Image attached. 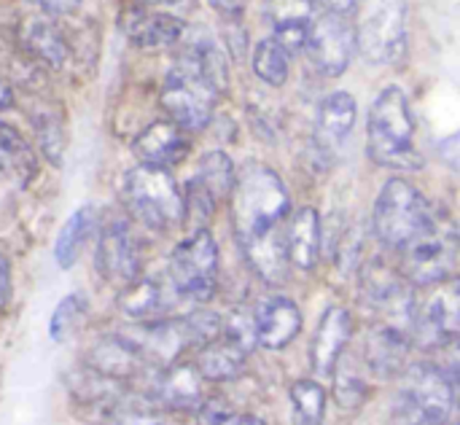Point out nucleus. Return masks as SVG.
I'll list each match as a JSON object with an SVG mask.
<instances>
[{"label":"nucleus","mask_w":460,"mask_h":425,"mask_svg":"<svg viewBox=\"0 0 460 425\" xmlns=\"http://www.w3.org/2000/svg\"><path fill=\"white\" fill-rule=\"evenodd\" d=\"M0 173H3V162H0Z\"/></svg>","instance_id":"obj_41"},{"label":"nucleus","mask_w":460,"mask_h":425,"mask_svg":"<svg viewBox=\"0 0 460 425\" xmlns=\"http://www.w3.org/2000/svg\"><path fill=\"white\" fill-rule=\"evenodd\" d=\"M326 388L318 380H296L291 385V404L302 425H323L326 418Z\"/></svg>","instance_id":"obj_32"},{"label":"nucleus","mask_w":460,"mask_h":425,"mask_svg":"<svg viewBox=\"0 0 460 425\" xmlns=\"http://www.w3.org/2000/svg\"><path fill=\"white\" fill-rule=\"evenodd\" d=\"M358 3H361V0H318V5H321V8H326V11H337V13H350Z\"/></svg>","instance_id":"obj_37"},{"label":"nucleus","mask_w":460,"mask_h":425,"mask_svg":"<svg viewBox=\"0 0 460 425\" xmlns=\"http://www.w3.org/2000/svg\"><path fill=\"white\" fill-rule=\"evenodd\" d=\"M86 369L100 377L119 380V383H127L146 372H154L124 334H111V337L97 340L86 353Z\"/></svg>","instance_id":"obj_19"},{"label":"nucleus","mask_w":460,"mask_h":425,"mask_svg":"<svg viewBox=\"0 0 460 425\" xmlns=\"http://www.w3.org/2000/svg\"><path fill=\"white\" fill-rule=\"evenodd\" d=\"M94 267L105 283L124 288L140 275V243L124 218H111L100 235L94 248Z\"/></svg>","instance_id":"obj_12"},{"label":"nucleus","mask_w":460,"mask_h":425,"mask_svg":"<svg viewBox=\"0 0 460 425\" xmlns=\"http://www.w3.org/2000/svg\"><path fill=\"white\" fill-rule=\"evenodd\" d=\"M329 380L334 383V402L342 410H358L369 399V380H367L361 364L345 353L337 359Z\"/></svg>","instance_id":"obj_27"},{"label":"nucleus","mask_w":460,"mask_h":425,"mask_svg":"<svg viewBox=\"0 0 460 425\" xmlns=\"http://www.w3.org/2000/svg\"><path fill=\"white\" fill-rule=\"evenodd\" d=\"M167 278L186 302L205 305L218 288V245L208 229H191L170 253Z\"/></svg>","instance_id":"obj_9"},{"label":"nucleus","mask_w":460,"mask_h":425,"mask_svg":"<svg viewBox=\"0 0 460 425\" xmlns=\"http://www.w3.org/2000/svg\"><path fill=\"white\" fill-rule=\"evenodd\" d=\"M367 148L369 159L388 170H420L423 159L415 148V119L410 111V100L399 86L383 89L367 121Z\"/></svg>","instance_id":"obj_3"},{"label":"nucleus","mask_w":460,"mask_h":425,"mask_svg":"<svg viewBox=\"0 0 460 425\" xmlns=\"http://www.w3.org/2000/svg\"><path fill=\"white\" fill-rule=\"evenodd\" d=\"M353 43L369 65H394L407 49V3L361 0L353 8Z\"/></svg>","instance_id":"obj_6"},{"label":"nucleus","mask_w":460,"mask_h":425,"mask_svg":"<svg viewBox=\"0 0 460 425\" xmlns=\"http://www.w3.org/2000/svg\"><path fill=\"white\" fill-rule=\"evenodd\" d=\"M318 11V0H264V16L275 32L272 38L288 51H302L305 35Z\"/></svg>","instance_id":"obj_24"},{"label":"nucleus","mask_w":460,"mask_h":425,"mask_svg":"<svg viewBox=\"0 0 460 425\" xmlns=\"http://www.w3.org/2000/svg\"><path fill=\"white\" fill-rule=\"evenodd\" d=\"M253 73L270 84V86H283L291 73V51L278 43L275 38H261L253 49Z\"/></svg>","instance_id":"obj_28"},{"label":"nucleus","mask_w":460,"mask_h":425,"mask_svg":"<svg viewBox=\"0 0 460 425\" xmlns=\"http://www.w3.org/2000/svg\"><path fill=\"white\" fill-rule=\"evenodd\" d=\"M221 16H229V19H237L240 13H243V8H245V3L248 0H208Z\"/></svg>","instance_id":"obj_36"},{"label":"nucleus","mask_w":460,"mask_h":425,"mask_svg":"<svg viewBox=\"0 0 460 425\" xmlns=\"http://www.w3.org/2000/svg\"><path fill=\"white\" fill-rule=\"evenodd\" d=\"M234 425H267L261 418H256V415H237V423Z\"/></svg>","instance_id":"obj_40"},{"label":"nucleus","mask_w":460,"mask_h":425,"mask_svg":"<svg viewBox=\"0 0 460 425\" xmlns=\"http://www.w3.org/2000/svg\"><path fill=\"white\" fill-rule=\"evenodd\" d=\"M86 313H89V302L81 291L75 294H67L65 299H59V305L54 307L51 318H49V340L62 345L67 342L86 321Z\"/></svg>","instance_id":"obj_30"},{"label":"nucleus","mask_w":460,"mask_h":425,"mask_svg":"<svg viewBox=\"0 0 460 425\" xmlns=\"http://www.w3.org/2000/svg\"><path fill=\"white\" fill-rule=\"evenodd\" d=\"M94 229H97V210H94L92 205L78 208V210L65 221V226H62L59 235H57V243H54V261H57L62 270H70V267L78 261V256H81V251H84V245L89 243V237H92Z\"/></svg>","instance_id":"obj_26"},{"label":"nucleus","mask_w":460,"mask_h":425,"mask_svg":"<svg viewBox=\"0 0 460 425\" xmlns=\"http://www.w3.org/2000/svg\"><path fill=\"white\" fill-rule=\"evenodd\" d=\"M396 256H399V275L410 286L431 288L437 283H445L456 278V267H458L456 226L439 216L431 229H426L402 251H396Z\"/></svg>","instance_id":"obj_8"},{"label":"nucleus","mask_w":460,"mask_h":425,"mask_svg":"<svg viewBox=\"0 0 460 425\" xmlns=\"http://www.w3.org/2000/svg\"><path fill=\"white\" fill-rule=\"evenodd\" d=\"M434 291L418 305H412V321H410V337L415 345L426 350L447 348L458 340L460 326V302L458 280L450 278L445 283L431 286Z\"/></svg>","instance_id":"obj_10"},{"label":"nucleus","mask_w":460,"mask_h":425,"mask_svg":"<svg viewBox=\"0 0 460 425\" xmlns=\"http://www.w3.org/2000/svg\"><path fill=\"white\" fill-rule=\"evenodd\" d=\"M410 348H412L410 329H404L399 323L380 321L377 326H372L367 345H364L367 369L380 377H396L404 372Z\"/></svg>","instance_id":"obj_22"},{"label":"nucleus","mask_w":460,"mask_h":425,"mask_svg":"<svg viewBox=\"0 0 460 425\" xmlns=\"http://www.w3.org/2000/svg\"><path fill=\"white\" fill-rule=\"evenodd\" d=\"M13 105V92H11V86L0 78V111H8Z\"/></svg>","instance_id":"obj_38"},{"label":"nucleus","mask_w":460,"mask_h":425,"mask_svg":"<svg viewBox=\"0 0 460 425\" xmlns=\"http://www.w3.org/2000/svg\"><path fill=\"white\" fill-rule=\"evenodd\" d=\"M229 202L234 237L245 261L264 283L280 286L288 278L283 232L291 216V197L286 183L272 167L248 162L234 173Z\"/></svg>","instance_id":"obj_1"},{"label":"nucleus","mask_w":460,"mask_h":425,"mask_svg":"<svg viewBox=\"0 0 460 425\" xmlns=\"http://www.w3.org/2000/svg\"><path fill=\"white\" fill-rule=\"evenodd\" d=\"M191 151V137L186 129L172 124L170 119L148 124L132 143V154L137 156L140 164H154V167H175L181 164Z\"/></svg>","instance_id":"obj_18"},{"label":"nucleus","mask_w":460,"mask_h":425,"mask_svg":"<svg viewBox=\"0 0 460 425\" xmlns=\"http://www.w3.org/2000/svg\"><path fill=\"white\" fill-rule=\"evenodd\" d=\"M0 154L5 156V164L19 175L22 183L32 181V175H35V154H32L30 143L24 140V135L16 132L8 124H0Z\"/></svg>","instance_id":"obj_33"},{"label":"nucleus","mask_w":460,"mask_h":425,"mask_svg":"<svg viewBox=\"0 0 460 425\" xmlns=\"http://www.w3.org/2000/svg\"><path fill=\"white\" fill-rule=\"evenodd\" d=\"M234 162L229 159V154L224 151H210L199 159V167L194 173V178L213 194V199L221 205L224 199H229L232 186H234Z\"/></svg>","instance_id":"obj_29"},{"label":"nucleus","mask_w":460,"mask_h":425,"mask_svg":"<svg viewBox=\"0 0 460 425\" xmlns=\"http://www.w3.org/2000/svg\"><path fill=\"white\" fill-rule=\"evenodd\" d=\"M178 302L181 294L167 275H137L129 286L121 288V310L137 323L170 318Z\"/></svg>","instance_id":"obj_16"},{"label":"nucleus","mask_w":460,"mask_h":425,"mask_svg":"<svg viewBox=\"0 0 460 425\" xmlns=\"http://www.w3.org/2000/svg\"><path fill=\"white\" fill-rule=\"evenodd\" d=\"M8 299H11V264L0 253V310L8 305Z\"/></svg>","instance_id":"obj_35"},{"label":"nucleus","mask_w":460,"mask_h":425,"mask_svg":"<svg viewBox=\"0 0 460 425\" xmlns=\"http://www.w3.org/2000/svg\"><path fill=\"white\" fill-rule=\"evenodd\" d=\"M439 213L423 197L418 186L404 178H391L375 199L372 208V232L388 251H402L418 235L437 224Z\"/></svg>","instance_id":"obj_4"},{"label":"nucleus","mask_w":460,"mask_h":425,"mask_svg":"<svg viewBox=\"0 0 460 425\" xmlns=\"http://www.w3.org/2000/svg\"><path fill=\"white\" fill-rule=\"evenodd\" d=\"M248 356H251L248 348H243L240 342H234L221 332L216 340H210L205 348L197 350L194 369L202 375L205 383H232L245 372Z\"/></svg>","instance_id":"obj_25"},{"label":"nucleus","mask_w":460,"mask_h":425,"mask_svg":"<svg viewBox=\"0 0 460 425\" xmlns=\"http://www.w3.org/2000/svg\"><path fill=\"white\" fill-rule=\"evenodd\" d=\"M175 46L178 59L162 84L159 105L181 129L199 132L210 124L216 102L226 89V57L218 40L189 27Z\"/></svg>","instance_id":"obj_2"},{"label":"nucleus","mask_w":460,"mask_h":425,"mask_svg":"<svg viewBox=\"0 0 460 425\" xmlns=\"http://www.w3.org/2000/svg\"><path fill=\"white\" fill-rule=\"evenodd\" d=\"M302 51L307 54L310 67L318 70L321 75H326V78L342 75L356 51L353 24L348 22V13L321 8L305 35Z\"/></svg>","instance_id":"obj_11"},{"label":"nucleus","mask_w":460,"mask_h":425,"mask_svg":"<svg viewBox=\"0 0 460 425\" xmlns=\"http://www.w3.org/2000/svg\"><path fill=\"white\" fill-rule=\"evenodd\" d=\"M135 3L151 5V8H172V5H178V3H183V0H135Z\"/></svg>","instance_id":"obj_39"},{"label":"nucleus","mask_w":460,"mask_h":425,"mask_svg":"<svg viewBox=\"0 0 460 425\" xmlns=\"http://www.w3.org/2000/svg\"><path fill=\"white\" fill-rule=\"evenodd\" d=\"M253 337L256 345L267 348V350H283L288 348L299 332H302V310L294 299L288 297H264L253 315Z\"/></svg>","instance_id":"obj_15"},{"label":"nucleus","mask_w":460,"mask_h":425,"mask_svg":"<svg viewBox=\"0 0 460 425\" xmlns=\"http://www.w3.org/2000/svg\"><path fill=\"white\" fill-rule=\"evenodd\" d=\"M16 40L30 59L49 70H62L70 59V46L62 27L46 16H27L16 24Z\"/></svg>","instance_id":"obj_17"},{"label":"nucleus","mask_w":460,"mask_h":425,"mask_svg":"<svg viewBox=\"0 0 460 425\" xmlns=\"http://www.w3.org/2000/svg\"><path fill=\"white\" fill-rule=\"evenodd\" d=\"M404 425H450L456 410V380L437 364H415L404 372L394 404Z\"/></svg>","instance_id":"obj_7"},{"label":"nucleus","mask_w":460,"mask_h":425,"mask_svg":"<svg viewBox=\"0 0 460 425\" xmlns=\"http://www.w3.org/2000/svg\"><path fill=\"white\" fill-rule=\"evenodd\" d=\"M32 127H35V137H38V146L46 154V159L51 164H62V154H65V143H67L62 113L54 111V108L35 111L32 113Z\"/></svg>","instance_id":"obj_31"},{"label":"nucleus","mask_w":460,"mask_h":425,"mask_svg":"<svg viewBox=\"0 0 460 425\" xmlns=\"http://www.w3.org/2000/svg\"><path fill=\"white\" fill-rule=\"evenodd\" d=\"M356 127V100L348 92H332L323 97L318 105V119H315V132H313V146L315 151L329 159L340 151V146L348 140V135Z\"/></svg>","instance_id":"obj_23"},{"label":"nucleus","mask_w":460,"mask_h":425,"mask_svg":"<svg viewBox=\"0 0 460 425\" xmlns=\"http://www.w3.org/2000/svg\"><path fill=\"white\" fill-rule=\"evenodd\" d=\"M151 402L172 412H197L210 396L205 394V380L194 364L175 361L170 367L154 369Z\"/></svg>","instance_id":"obj_14"},{"label":"nucleus","mask_w":460,"mask_h":425,"mask_svg":"<svg viewBox=\"0 0 460 425\" xmlns=\"http://www.w3.org/2000/svg\"><path fill=\"white\" fill-rule=\"evenodd\" d=\"M124 205L146 229L167 232L183 224V194L164 167L137 164L124 178Z\"/></svg>","instance_id":"obj_5"},{"label":"nucleus","mask_w":460,"mask_h":425,"mask_svg":"<svg viewBox=\"0 0 460 425\" xmlns=\"http://www.w3.org/2000/svg\"><path fill=\"white\" fill-rule=\"evenodd\" d=\"M283 248L288 267L313 272L323 253V224L315 208H299L288 216L283 232Z\"/></svg>","instance_id":"obj_20"},{"label":"nucleus","mask_w":460,"mask_h":425,"mask_svg":"<svg viewBox=\"0 0 460 425\" xmlns=\"http://www.w3.org/2000/svg\"><path fill=\"white\" fill-rule=\"evenodd\" d=\"M27 3H32L35 8H40L49 16H67L73 11H78V5H81V0H27Z\"/></svg>","instance_id":"obj_34"},{"label":"nucleus","mask_w":460,"mask_h":425,"mask_svg":"<svg viewBox=\"0 0 460 425\" xmlns=\"http://www.w3.org/2000/svg\"><path fill=\"white\" fill-rule=\"evenodd\" d=\"M119 27L127 40L137 49H167L181 40L186 32V22L164 8H151L132 3L121 11Z\"/></svg>","instance_id":"obj_13"},{"label":"nucleus","mask_w":460,"mask_h":425,"mask_svg":"<svg viewBox=\"0 0 460 425\" xmlns=\"http://www.w3.org/2000/svg\"><path fill=\"white\" fill-rule=\"evenodd\" d=\"M353 337V318L345 307H329L321 321H318V329L313 334V342H310V369L318 375V377H332V369L337 364V359L345 353L348 342Z\"/></svg>","instance_id":"obj_21"}]
</instances>
